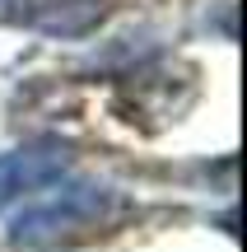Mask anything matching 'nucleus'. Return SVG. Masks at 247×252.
I'll use <instances>...</instances> for the list:
<instances>
[{
  "label": "nucleus",
  "instance_id": "obj_2",
  "mask_svg": "<svg viewBox=\"0 0 247 252\" xmlns=\"http://www.w3.org/2000/svg\"><path fill=\"white\" fill-rule=\"evenodd\" d=\"M108 19V0H0V24L47 37H84Z\"/></svg>",
  "mask_w": 247,
  "mask_h": 252
},
{
  "label": "nucleus",
  "instance_id": "obj_1",
  "mask_svg": "<svg viewBox=\"0 0 247 252\" xmlns=\"http://www.w3.org/2000/svg\"><path fill=\"white\" fill-rule=\"evenodd\" d=\"M136 215L121 191L112 187H65L56 201L28 206L24 215L9 224V243L14 248H52V243H75V238H93V234H112Z\"/></svg>",
  "mask_w": 247,
  "mask_h": 252
},
{
  "label": "nucleus",
  "instance_id": "obj_3",
  "mask_svg": "<svg viewBox=\"0 0 247 252\" xmlns=\"http://www.w3.org/2000/svg\"><path fill=\"white\" fill-rule=\"evenodd\" d=\"M70 159H75V150L65 140H52V135L0 154V210H5L9 201H19V196H28V191L47 187V182H56L70 168Z\"/></svg>",
  "mask_w": 247,
  "mask_h": 252
}]
</instances>
